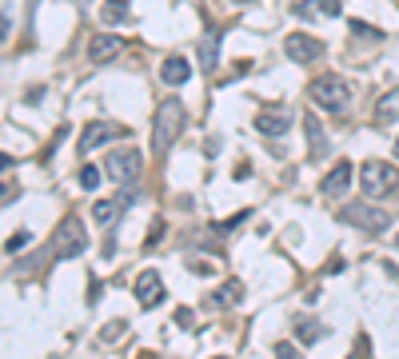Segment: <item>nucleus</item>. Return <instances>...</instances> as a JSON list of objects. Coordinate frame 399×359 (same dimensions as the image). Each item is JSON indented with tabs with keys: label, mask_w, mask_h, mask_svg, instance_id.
<instances>
[{
	"label": "nucleus",
	"mask_w": 399,
	"mask_h": 359,
	"mask_svg": "<svg viewBox=\"0 0 399 359\" xmlns=\"http://www.w3.org/2000/svg\"><path fill=\"white\" fill-rule=\"evenodd\" d=\"M9 36V12H0V40Z\"/></svg>",
	"instance_id": "cd10ccee"
},
{
	"label": "nucleus",
	"mask_w": 399,
	"mask_h": 359,
	"mask_svg": "<svg viewBox=\"0 0 399 359\" xmlns=\"http://www.w3.org/2000/svg\"><path fill=\"white\" fill-rule=\"evenodd\" d=\"M375 120H379V124H395V120H399V88H391L388 96L375 104Z\"/></svg>",
	"instance_id": "f3484780"
},
{
	"label": "nucleus",
	"mask_w": 399,
	"mask_h": 359,
	"mask_svg": "<svg viewBox=\"0 0 399 359\" xmlns=\"http://www.w3.org/2000/svg\"><path fill=\"white\" fill-rule=\"evenodd\" d=\"M232 4H252V0H232Z\"/></svg>",
	"instance_id": "7c9ffc66"
},
{
	"label": "nucleus",
	"mask_w": 399,
	"mask_h": 359,
	"mask_svg": "<svg viewBox=\"0 0 399 359\" xmlns=\"http://www.w3.org/2000/svg\"><path fill=\"white\" fill-rule=\"evenodd\" d=\"M188 76H192V64L184 56H168L164 60V68H160V80H164V84H188Z\"/></svg>",
	"instance_id": "2eb2a0df"
},
{
	"label": "nucleus",
	"mask_w": 399,
	"mask_h": 359,
	"mask_svg": "<svg viewBox=\"0 0 399 359\" xmlns=\"http://www.w3.org/2000/svg\"><path fill=\"white\" fill-rule=\"evenodd\" d=\"M351 172H356V168H351L348 160H339L336 168H331L328 176H323V184H319V192H323V196H328V199L343 196V192H348V184H351Z\"/></svg>",
	"instance_id": "ddd939ff"
},
{
	"label": "nucleus",
	"mask_w": 399,
	"mask_h": 359,
	"mask_svg": "<svg viewBox=\"0 0 399 359\" xmlns=\"http://www.w3.org/2000/svg\"><path fill=\"white\" fill-rule=\"evenodd\" d=\"M24 248H28V231H16V236L4 244V251H12V256H16V251H24Z\"/></svg>",
	"instance_id": "b1692460"
},
{
	"label": "nucleus",
	"mask_w": 399,
	"mask_h": 359,
	"mask_svg": "<svg viewBox=\"0 0 399 359\" xmlns=\"http://www.w3.org/2000/svg\"><path fill=\"white\" fill-rule=\"evenodd\" d=\"M176 323H180V328H192V323H196V316H192V308H180V311H176Z\"/></svg>",
	"instance_id": "a878e982"
},
{
	"label": "nucleus",
	"mask_w": 399,
	"mask_h": 359,
	"mask_svg": "<svg viewBox=\"0 0 399 359\" xmlns=\"http://www.w3.org/2000/svg\"><path fill=\"white\" fill-rule=\"evenodd\" d=\"M104 172H108L112 184H124V188H128V184L140 180V172H144V156H140L136 148H116L104 160Z\"/></svg>",
	"instance_id": "39448f33"
},
{
	"label": "nucleus",
	"mask_w": 399,
	"mask_h": 359,
	"mask_svg": "<svg viewBox=\"0 0 399 359\" xmlns=\"http://www.w3.org/2000/svg\"><path fill=\"white\" fill-rule=\"evenodd\" d=\"M304 132H308V156L311 160H328L331 144H328V132H323V124L316 120V112H304Z\"/></svg>",
	"instance_id": "9b49d317"
},
{
	"label": "nucleus",
	"mask_w": 399,
	"mask_h": 359,
	"mask_svg": "<svg viewBox=\"0 0 399 359\" xmlns=\"http://www.w3.org/2000/svg\"><path fill=\"white\" fill-rule=\"evenodd\" d=\"M84 248H88L84 224H80L76 216H64L60 219V228L52 231V259H76Z\"/></svg>",
	"instance_id": "20e7f679"
},
{
	"label": "nucleus",
	"mask_w": 399,
	"mask_h": 359,
	"mask_svg": "<svg viewBox=\"0 0 399 359\" xmlns=\"http://www.w3.org/2000/svg\"><path fill=\"white\" fill-rule=\"evenodd\" d=\"M291 108H284V104H276V108H259V116H256V128L264 132V136H284V132L291 128Z\"/></svg>",
	"instance_id": "1a4fd4ad"
},
{
	"label": "nucleus",
	"mask_w": 399,
	"mask_h": 359,
	"mask_svg": "<svg viewBox=\"0 0 399 359\" xmlns=\"http://www.w3.org/2000/svg\"><path fill=\"white\" fill-rule=\"evenodd\" d=\"M108 136H124V128H116V124H108V120H92L88 128L80 132V152H92V148H100Z\"/></svg>",
	"instance_id": "f8f14e48"
},
{
	"label": "nucleus",
	"mask_w": 399,
	"mask_h": 359,
	"mask_svg": "<svg viewBox=\"0 0 399 359\" xmlns=\"http://www.w3.org/2000/svg\"><path fill=\"white\" fill-rule=\"evenodd\" d=\"M351 32H356V36H368V40H383V32L371 28V24H363V20H351Z\"/></svg>",
	"instance_id": "5701e85b"
},
{
	"label": "nucleus",
	"mask_w": 399,
	"mask_h": 359,
	"mask_svg": "<svg viewBox=\"0 0 399 359\" xmlns=\"http://www.w3.org/2000/svg\"><path fill=\"white\" fill-rule=\"evenodd\" d=\"M120 48H124V40L116 32H100V36L88 40V60L92 64H108V60L120 56Z\"/></svg>",
	"instance_id": "9d476101"
},
{
	"label": "nucleus",
	"mask_w": 399,
	"mask_h": 359,
	"mask_svg": "<svg viewBox=\"0 0 399 359\" xmlns=\"http://www.w3.org/2000/svg\"><path fill=\"white\" fill-rule=\"evenodd\" d=\"M339 219L351 224V228H363V231H383L391 224L388 212L375 208V204H368V199H363V204H343V208H339Z\"/></svg>",
	"instance_id": "423d86ee"
},
{
	"label": "nucleus",
	"mask_w": 399,
	"mask_h": 359,
	"mask_svg": "<svg viewBox=\"0 0 399 359\" xmlns=\"http://www.w3.org/2000/svg\"><path fill=\"white\" fill-rule=\"evenodd\" d=\"M291 12L304 20H316V16H336V12H343V4H339V0H299Z\"/></svg>",
	"instance_id": "4468645a"
},
{
	"label": "nucleus",
	"mask_w": 399,
	"mask_h": 359,
	"mask_svg": "<svg viewBox=\"0 0 399 359\" xmlns=\"http://www.w3.org/2000/svg\"><path fill=\"white\" fill-rule=\"evenodd\" d=\"M140 359H156V355H152V351H140Z\"/></svg>",
	"instance_id": "c756f323"
},
{
	"label": "nucleus",
	"mask_w": 399,
	"mask_h": 359,
	"mask_svg": "<svg viewBox=\"0 0 399 359\" xmlns=\"http://www.w3.org/2000/svg\"><path fill=\"white\" fill-rule=\"evenodd\" d=\"M200 64L208 72L219 64V28H212L208 36H204V44H200Z\"/></svg>",
	"instance_id": "dca6fc26"
},
{
	"label": "nucleus",
	"mask_w": 399,
	"mask_h": 359,
	"mask_svg": "<svg viewBox=\"0 0 399 359\" xmlns=\"http://www.w3.org/2000/svg\"><path fill=\"white\" fill-rule=\"evenodd\" d=\"M124 328H128L124 319H112V323H104V328H100V339H104V343H116V339L124 335Z\"/></svg>",
	"instance_id": "4be33fe9"
},
{
	"label": "nucleus",
	"mask_w": 399,
	"mask_h": 359,
	"mask_svg": "<svg viewBox=\"0 0 399 359\" xmlns=\"http://www.w3.org/2000/svg\"><path fill=\"white\" fill-rule=\"evenodd\" d=\"M308 96L316 100L319 108H328V112H348L351 84L343 76H316V80H311V88H308Z\"/></svg>",
	"instance_id": "7ed1b4c3"
},
{
	"label": "nucleus",
	"mask_w": 399,
	"mask_h": 359,
	"mask_svg": "<svg viewBox=\"0 0 399 359\" xmlns=\"http://www.w3.org/2000/svg\"><path fill=\"white\" fill-rule=\"evenodd\" d=\"M184 124H188L184 104H180V100H164V104L156 108V124H152V152L164 156V152L176 144V136L184 132Z\"/></svg>",
	"instance_id": "f257e3e1"
},
{
	"label": "nucleus",
	"mask_w": 399,
	"mask_h": 359,
	"mask_svg": "<svg viewBox=\"0 0 399 359\" xmlns=\"http://www.w3.org/2000/svg\"><path fill=\"white\" fill-rule=\"evenodd\" d=\"M395 160H399V140H395Z\"/></svg>",
	"instance_id": "2f4dec72"
},
{
	"label": "nucleus",
	"mask_w": 399,
	"mask_h": 359,
	"mask_svg": "<svg viewBox=\"0 0 399 359\" xmlns=\"http://www.w3.org/2000/svg\"><path fill=\"white\" fill-rule=\"evenodd\" d=\"M4 168H12V156H4V152H0V172Z\"/></svg>",
	"instance_id": "c85d7f7f"
},
{
	"label": "nucleus",
	"mask_w": 399,
	"mask_h": 359,
	"mask_svg": "<svg viewBox=\"0 0 399 359\" xmlns=\"http://www.w3.org/2000/svg\"><path fill=\"white\" fill-rule=\"evenodd\" d=\"M284 52H288L296 64H316V60L328 52V44L319 36H308V32H291V36L284 40Z\"/></svg>",
	"instance_id": "0eeeda50"
},
{
	"label": "nucleus",
	"mask_w": 399,
	"mask_h": 359,
	"mask_svg": "<svg viewBox=\"0 0 399 359\" xmlns=\"http://www.w3.org/2000/svg\"><path fill=\"white\" fill-rule=\"evenodd\" d=\"M136 303L140 308H160L164 303V279L156 268H144L136 276Z\"/></svg>",
	"instance_id": "6e6552de"
},
{
	"label": "nucleus",
	"mask_w": 399,
	"mask_h": 359,
	"mask_svg": "<svg viewBox=\"0 0 399 359\" xmlns=\"http://www.w3.org/2000/svg\"><path fill=\"white\" fill-rule=\"evenodd\" d=\"M100 180H104V168H92V164H84V168H80V188H84V192H96Z\"/></svg>",
	"instance_id": "412c9836"
},
{
	"label": "nucleus",
	"mask_w": 399,
	"mask_h": 359,
	"mask_svg": "<svg viewBox=\"0 0 399 359\" xmlns=\"http://www.w3.org/2000/svg\"><path fill=\"white\" fill-rule=\"evenodd\" d=\"M316 335H319V328H316V323H299V339H308V343H311Z\"/></svg>",
	"instance_id": "bb28decb"
},
{
	"label": "nucleus",
	"mask_w": 399,
	"mask_h": 359,
	"mask_svg": "<svg viewBox=\"0 0 399 359\" xmlns=\"http://www.w3.org/2000/svg\"><path fill=\"white\" fill-rule=\"evenodd\" d=\"M395 239H399V236H395Z\"/></svg>",
	"instance_id": "f704fd0d"
},
{
	"label": "nucleus",
	"mask_w": 399,
	"mask_h": 359,
	"mask_svg": "<svg viewBox=\"0 0 399 359\" xmlns=\"http://www.w3.org/2000/svg\"><path fill=\"white\" fill-rule=\"evenodd\" d=\"M92 216H96V224H112V219L120 216V199H96Z\"/></svg>",
	"instance_id": "aec40b11"
},
{
	"label": "nucleus",
	"mask_w": 399,
	"mask_h": 359,
	"mask_svg": "<svg viewBox=\"0 0 399 359\" xmlns=\"http://www.w3.org/2000/svg\"><path fill=\"white\" fill-rule=\"evenodd\" d=\"M212 299H216V308H236L239 299H244V283H239V279H228Z\"/></svg>",
	"instance_id": "a211bd4d"
},
{
	"label": "nucleus",
	"mask_w": 399,
	"mask_h": 359,
	"mask_svg": "<svg viewBox=\"0 0 399 359\" xmlns=\"http://www.w3.org/2000/svg\"><path fill=\"white\" fill-rule=\"evenodd\" d=\"M100 20H104V24H124V20H128V0H104Z\"/></svg>",
	"instance_id": "6ab92c4d"
},
{
	"label": "nucleus",
	"mask_w": 399,
	"mask_h": 359,
	"mask_svg": "<svg viewBox=\"0 0 399 359\" xmlns=\"http://www.w3.org/2000/svg\"><path fill=\"white\" fill-rule=\"evenodd\" d=\"M0 196H9V188H0Z\"/></svg>",
	"instance_id": "473e14b6"
},
{
	"label": "nucleus",
	"mask_w": 399,
	"mask_h": 359,
	"mask_svg": "<svg viewBox=\"0 0 399 359\" xmlns=\"http://www.w3.org/2000/svg\"><path fill=\"white\" fill-rule=\"evenodd\" d=\"M276 359H304L291 343H276Z\"/></svg>",
	"instance_id": "393cba45"
},
{
	"label": "nucleus",
	"mask_w": 399,
	"mask_h": 359,
	"mask_svg": "<svg viewBox=\"0 0 399 359\" xmlns=\"http://www.w3.org/2000/svg\"><path fill=\"white\" fill-rule=\"evenodd\" d=\"M359 184H363V196L368 199H383L399 188V168L388 160H368L359 168Z\"/></svg>",
	"instance_id": "f03ea898"
},
{
	"label": "nucleus",
	"mask_w": 399,
	"mask_h": 359,
	"mask_svg": "<svg viewBox=\"0 0 399 359\" xmlns=\"http://www.w3.org/2000/svg\"><path fill=\"white\" fill-rule=\"evenodd\" d=\"M216 359H224V355H216Z\"/></svg>",
	"instance_id": "72a5a7b5"
}]
</instances>
